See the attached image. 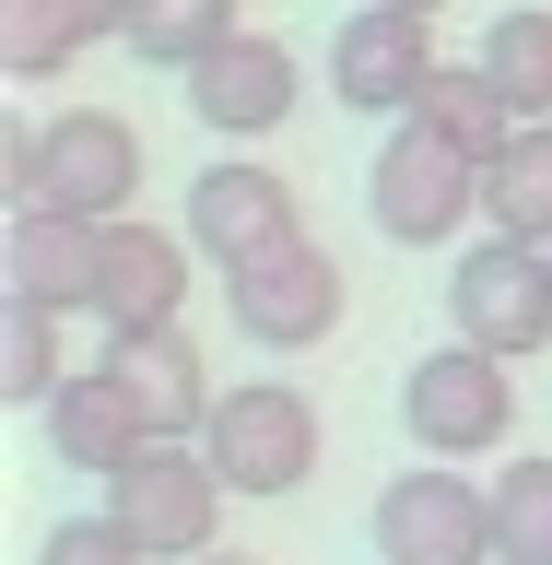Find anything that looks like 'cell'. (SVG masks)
Listing matches in <instances>:
<instances>
[{
    "mask_svg": "<svg viewBox=\"0 0 552 565\" xmlns=\"http://www.w3.org/2000/svg\"><path fill=\"white\" fill-rule=\"evenodd\" d=\"M188 259L201 247L188 236H165V224H106V295H95V318H106V342H130V330H176V307H188Z\"/></svg>",
    "mask_w": 552,
    "mask_h": 565,
    "instance_id": "7c38bea8",
    "label": "cell"
},
{
    "mask_svg": "<svg viewBox=\"0 0 552 565\" xmlns=\"http://www.w3.org/2000/svg\"><path fill=\"white\" fill-rule=\"evenodd\" d=\"M130 60H153V71H176V83H188V71L212 60V47H236V0H130Z\"/></svg>",
    "mask_w": 552,
    "mask_h": 565,
    "instance_id": "d6986e66",
    "label": "cell"
},
{
    "mask_svg": "<svg viewBox=\"0 0 552 565\" xmlns=\"http://www.w3.org/2000/svg\"><path fill=\"white\" fill-rule=\"evenodd\" d=\"M35 424H47V459H59V471H95V483H106V471H130V459L153 448L141 413H130V388L106 377V365H95V377H71Z\"/></svg>",
    "mask_w": 552,
    "mask_h": 565,
    "instance_id": "9a60e30c",
    "label": "cell"
},
{
    "mask_svg": "<svg viewBox=\"0 0 552 565\" xmlns=\"http://www.w3.org/2000/svg\"><path fill=\"white\" fill-rule=\"evenodd\" d=\"M294 95H306V71H294V47L282 35H236V47H212L201 71H188V118H201L212 141H259L294 118Z\"/></svg>",
    "mask_w": 552,
    "mask_h": 565,
    "instance_id": "8fae6325",
    "label": "cell"
},
{
    "mask_svg": "<svg viewBox=\"0 0 552 565\" xmlns=\"http://www.w3.org/2000/svg\"><path fill=\"white\" fill-rule=\"evenodd\" d=\"M447 330L458 342H483V353H541L552 342V247H518V236H470L447 259Z\"/></svg>",
    "mask_w": 552,
    "mask_h": 565,
    "instance_id": "277c9868",
    "label": "cell"
},
{
    "mask_svg": "<svg viewBox=\"0 0 552 565\" xmlns=\"http://www.w3.org/2000/svg\"><path fill=\"white\" fill-rule=\"evenodd\" d=\"M141 189V130L118 106H59L47 118V177H35V212H83V224H130Z\"/></svg>",
    "mask_w": 552,
    "mask_h": 565,
    "instance_id": "30bf717a",
    "label": "cell"
},
{
    "mask_svg": "<svg viewBox=\"0 0 552 565\" xmlns=\"http://www.w3.org/2000/svg\"><path fill=\"white\" fill-rule=\"evenodd\" d=\"M377 12H423V24H435V12H447V0H377Z\"/></svg>",
    "mask_w": 552,
    "mask_h": 565,
    "instance_id": "cb8c5ba5",
    "label": "cell"
},
{
    "mask_svg": "<svg viewBox=\"0 0 552 565\" xmlns=\"http://www.w3.org/2000/svg\"><path fill=\"white\" fill-rule=\"evenodd\" d=\"M365 530H377V565H494V483H470V471H400Z\"/></svg>",
    "mask_w": 552,
    "mask_h": 565,
    "instance_id": "52a82bcc",
    "label": "cell"
},
{
    "mask_svg": "<svg viewBox=\"0 0 552 565\" xmlns=\"http://www.w3.org/2000/svg\"><path fill=\"white\" fill-rule=\"evenodd\" d=\"M483 71L506 83L518 118H552V0H506L483 24Z\"/></svg>",
    "mask_w": 552,
    "mask_h": 565,
    "instance_id": "ffe728a7",
    "label": "cell"
},
{
    "mask_svg": "<svg viewBox=\"0 0 552 565\" xmlns=\"http://www.w3.org/2000/svg\"><path fill=\"white\" fill-rule=\"evenodd\" d=\"M412 118H423V130H435V141H458L470 166H494V153H506V141L529 130V118H518V106H506V83H494L483 60H447V71H435V83H423V106H412Z\"/></svg>",
    "mask_w": 552,
    "mask_h": 565,
    "instance_id": "e0dca14e",
    "label": "cell"
},
{
    "mask_svg": "<svg viewBox=\"0 0 552 565\" xmlns=\"http://www.w3.org/2000/svg\"><path fill=\"white\" fill-rule=\"evenodd\" d=\"M483 224L518 236V247H552V118H529V130L483 166Z\"/></svg>",
    "mask_w": 552,
    "mask_h": 565,
    "instance_id": "ac0fdd59",
    "label": "cell"
},
{
    "mask_svg": "<svg viewBox=\"0 0 552 565\" xmlns=\"http://www.w3.org/2000/svg\"><path fill=\"white\" fill-rule=\"evenodd\" d=\"M435 24L423 12H377V0H353L342 24H329V95L353 118H412L423 83H435Z\"/></svg>",
    "mask_w": 552,
    "mask_h": 565,
    "instance_id": "ba28073f",
    "label": "cell"
},
{
    "mask_svg": "<svg viewBox=\"0 0 552 565\" xmlns=\"http://www.w3.org/2000/svg\"><path fill=\"white\" fill-rule=\"evenodd\" d=\"M494 565H552V459H518L494 471Z\"/></svg>",
    "mask_w": 552,
    "mask_h": 565,
    "instance_id": "7402d4cb",
    "label": "cell"
},
{
    "mask_svg": "<svg viewBox=\"0 0 552 565\" xmlns=\"http://www.w3.org/2000/svg\"><path fill=\"white\" fill-rule=\"evenodd\" d=\"M224 494L236 483L212 471L201 436H153L130 471H106V519L130 530L153 565H201V554H224Z\"/></svg>",
    "mask_w": 552,
    "mask_h": 565,
    "instance_id": "6da1fadb",
    "label": "cell"
},
{
    "mask_svg": "<svg viewBox=\"0 0 552 565\" xmlns=\"http://www.w3.org/2000/svg\"><path fill=\"white\" fill-rule=\"evenodd\" d=\"M118 24H130V0H0V71L12 83H59Z\"/></svg>",
    "mask_w": 552,
    "mask_h": 565,
    "instance_id": "2e32d148",
    "label": "cell"
},
{
    "mask_svg": "<svg viewBox=\"0 0 552 565\" xmlns=\"http://www.w3.org/2000/svg\"><path fill=\"white\" fill-rule=\"evenodd\" d=\"M400 424H412L423 459H494L506 436H518V377H506V353H483V342L412 353V377H400Z\"/></svg>",
    "mask_w": 552,
    "mask_h": 565,
    "instance_id": "7a4b0ae2",
    "label": "cell"
},
{
    "mask_svg": "<svg viewBox=\"0 0 552 565\" xmlns=\"http://www.w3.org/2000/svg\"><path fill=\"white\" fill-rule=\"evenodd\" d=\"M0 282L24 295V307H95L106 295V224L83 212H12V247H0Z\"/></svg>",
    "mask_w": 552,
    "mask_h": 565,
    "instance_id": "4fadbf2b",
    "label": "cell"
},
{
    "mask_svg": "<svg viewBox=\"0 0 552 565\" xmlns=\"http://www.w3.org/2000/svg\"><path fill=\"white\" fill-rule=\"evenodd\" d=\"M201 565H259V554H236V542H224V554H201Z\"/></svg>",
    "mask_w": 552,
    "mask_h": 565,
    "instance_id": "d4e9b609",
    "label": "cell"
},
{
    "mask_svg": "<svg viewBox=\"0 0 552 565\" xmlns=\"http://www.w3.org/2000/svg\"><path fill=\"white\" fill-rule=\"evenodd\" d=\"M342 259L317 236H294L282 259H259V271H224V318H236L259 353H306V342H329L342 330Z\"/></svg>",
    "mask_w": 552,
    "mask_h": 565,
    "instance_id": "9c48e42d",
    "label": "cell"
},
{
    "mask_svg": "<svg viewBox=\"0 0 552 565\" xmlns=\"http://www.w3.org/2000/svg\"><path fill=\"white\" fill-rule=\"evenodd\" d=\"M59 388H71V365H59V318L24 307V295H0V401H12V413H47Z\"/></svg>",
    "mask_w": 552,
    "mask_h": 565,
    "instance_id": "44dd1931",
    "label": "cell"
},
{
    "mask_svg": "<svg viewBox=\"0 0 552 565\" xmlns=\"http://www.w3.org/2000/svg\"><path fill=\"white\" fill-rule=\"evenodd\" d=\"M106 377L130 388L141 436H201V424H212V401H224L188 330H130V342H106Z\"/></svg>",
    "mask_w": 552,
    "mask_h": 565,
    "instance_id": "5bb4252c",
    "label": "cell"
},
{
    "mask_svg": "<svg viewBox=\"0 0 552 565\" xmlns=\"http://www.w3.org/2000/svg\"><path fill=\"white\" fill-rule=\"evenodd\" d=\"M365 212H377L388 247H447L458 224H483V166L458 141H435L423 118H400L365 166Z\"/></svg>",
    "mask_w": 552,
    "mask_h": 565,
    "instance_id": "3957f363",
    "label": "cell"
},
{
    "mask_svg": "<svg viewBox=\"0 0 552 565\" xmlns=\"http://www.w3.org/2000/svg\"><path fill=\"white\" fill-rule=\"evenodd\" d=\"M176 236L201 247L212 271H259V259H282V247L306 236V224H294V177L247 166V153H212V166L188 177V224H176Z\"/></svg>",
    "mask_w": 552,
    "mask_h": 565,
    "instance_id": "8992f818",
    "label": "cell"
},
{
    "mask_svg": "<svg viewBox=\"0 0 552 565\" xmlns=\"http://www.w3.org/2000/svg\"><path fill=\"white\" fill-rule=\"evenodd\" d=\"M201 448H212V471H224L236 494H294L317 471V401L294 377H236L224 401H212Z\"/></svg>",
    "mask_w": 552,
    "mask_h": 565,
    "instance_id": "5b68a950",
    "label": "cell"
},
{
    "mask_svg": "<svg viewBox=\"0 0 552 565\" xmlns=\"http://www.w3.org/2000/svg\"><path fill=\"white\" fill-rule=\"evenodd\" d=\"M35 565H153V554H141V542H130L118 519H106V507H83V519H47Z\"/></svg>",
    "mask_w": 552,
    "mask_h": 565,
    "instance_id": "603a6c76",
    "label": "cell"
}]
</instances>
